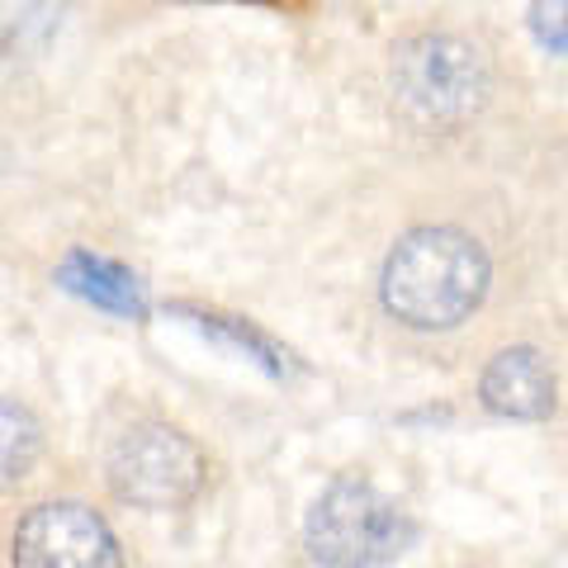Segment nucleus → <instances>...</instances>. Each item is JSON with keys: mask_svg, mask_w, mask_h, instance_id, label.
Returning <instances> with one entry per match:
<instances>
[{"mask_svg": "<svg viewBox=\"0 0 568 568\" xmlns=\"http://www.w3.org/2000/svg\"><path fill=\"white\" fill-rule=\"evenodd\" d=\"M384 308L417 332H446L484 304L488 252L459 227H417L384 265Z\"/></svg>", "mask_w": 568, "mask_h": 568, "instance_id": "1", "label": "nucleus"}, {"mask_svg": "<svg viewBox=\"0 0 568 568\" xmlns=\"http://www.w3.org/2000/svg\"><path fill=\"white\" fill-rule=\"evenodd\" d=\"M394 104L426 133L465 129L488 104V62L455 33H417L394 48Z\"/></svg>", "mask_w": 568, "mask_h": 568, "instance_id": "2", "label": "nucleus"}, {"mask_svg": "<svg viewBox=\"0 0 568 568\" xmlns=\"http://www.w3.org/2000/svg\"><path fill=\"white\" fill-rule=\"evenodd\" d=\"M417 526L407 507L369 478H336L308 511L304 540L323 568H384L413 545Z\"/></svg>", "mask_w": 568, "mask_h": 568, "instance_id": "3", "label": "nucleus"}, {"mask_svg": "<svg viewBox=\"0 0 568 568\" xmlns=\"http://www.w3.org/2000/svg\"><path fill=\"white\" fill-rule=\"evenodd\" d=\"M110 488L119 503L142 507V511H175L200 497L209 478V459L185 432L166 422H138L129 426L110 459H104Z\"/></svg>", "mask_w": 568, "mask_h": 568, "instance_id": "4", "label": "nucleus"}, {"mask_svg": "<svg viewBox=\"0 0 568 568\" xmlns=\"http://www.w3.org/2000/svg\"><path fill=\"white\" fill-rule=\"evenodd\" d=\"M14 568H119L110 521L85 503H39L24 511L10 540Z\"/></svg>", "mask_w": 568, "mask_h": 568, "instance_id": "5", "label": "nucleus"}, {"mask_svg": "<svg viewBox=\"0 0 568 568\" xmlns=\"http://www.w3.org/2000/svg\"><path fill=\"white\" fill-rule=\"evenodd\" d=\"M478 398H484V407L497 417L540 422V417L555 413L559 384H555V369H549V361L536 346H507L488 361L484 379H478Z\"/></svg>", "mask_w": 568, "mask_h": 568, "instance_id": "6", "label": "nucleus"}, {"mask_svg": "<svg viewBox=\"0 0 568 568\" xmlns=\"http://www.w3.org/2000/svg\"><path fill=\"white\" fill-rule=\"evenodd\" d=\"M58 284L67 294H77L85 304H95L114 317H133V323L148 317V290H142V280L123 261L85 252V246H71V252L58 261Z\"/></svg>", "mask_w": 568, "mask_h": 568, "instance_id": "7", "label": "nucleus"}, {"mask_svg": "<svg viewBox=\"0 0 568 568\" xmlns=\"http://www.w3.org/2000/svg\"><path fill=\"white\" fill-rule=\"evenodd\" d=\"M175 313L190 317L194 327H200L204 336H213L219 346L237 351L242 361L261 365L265 375H290L294 369V355L284 351L271 332H261L256 323H246V317H233V313H219V308H194V304H175Z\"/></svg>", "mask_w": 568, "mask_h": 568, "instance_id": "8", "label": "nucleus"}, {"mask_svg": "<svg viewBox=\"0 0 568 568\" xmlns=\"http://www.w3.org/2000/svg\"><path fill=\"white\" fill-rule=\"evenodd\" d=\"M43 455V426L29 407L0 398V488L20 484V478L33 474Z\"/></svg>", "mask_w": 568, "mask_h": 568, "instance_id": "9", "label": "nucleus"}, {"mask_svg": "<svg viewBox=\"0 0 568 568\" xmlns=\"http://www.w3.org/2000/svg\"><path fill=\"white\" fill-rule=\"evenodd\" d=\"M530 33H536L549 52H568V0L530 6Z\"/></svg>", "mask_w": 568, "mask_h": 568, "instance_id": "10", "label": "nucleus"}]
</instances>
